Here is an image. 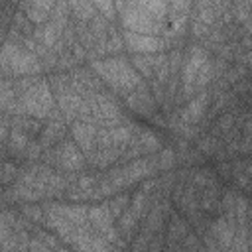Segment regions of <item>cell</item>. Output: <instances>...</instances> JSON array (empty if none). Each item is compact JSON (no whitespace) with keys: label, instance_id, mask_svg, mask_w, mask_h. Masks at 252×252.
<instances>
[{"label":"cell","instance_id":"6da1fadb","mask_svg":"<svg viewBox=\"0 0 252 252\" xmlns=\"http://www.w3.org/2000/svg\"><path fill=\"white\" fill-rule=\"evenodd\" d=\"M93 69L116 91L130 94L134 89H138L140 83V75L136 73V69L122 57H110V59H102V61H94Z\"/></svg>","mask_w":252,"mask_h":252},{"label":"cell","instance_id":"7a4b0ae2","mask_svg":"<svg viewBox=\"0 0 252 252\" xmlns=\"http://www.w3.org/2000/svg\"><path fill=\"white\" fill-rule=\"evenodd\" d=\"M116 10H120L122 24L128 32L142 33V35H154V33H159L163 30V22L156 20L154 16L144 12L138 2H126V4L116 2Z\"/></svg>","mask_w":252,"mask_h":252},{"label":"cell","instance_id":"3957f363","mask_svg":"<svg viewBox=\"0 0 252 252\" xmlns=\"http://www.w3.org/2000/svg\"><path fill=\"white\" fill-rule=\"evenodd\" d=\"M18 108H20V112H26V114H30L33 118L49 116V112L53 108V96L49 93L47 83L39 81V83L30 85L22 93V96L18 100Z\"/></svg>","mask_w":252,"mask_h":252},{"label":"cell","instance_id":"277c9868","mask_svg":"<svg viewBox=\"0 0 252 252\" xmlns=\"http://www.w3.org/2000/svg\"><path fill=\"white\" fill-rule=\"evenodd\" d=\"M2 67L4 73L12 71L16 75H24V73H35L39 69V63L28 47H20L18 43L14 45L12 41H6L2 51Z\"/></svg>","mask_w":252,"mask_h":252},{"label":"cell","instance_id":"5b68a950","mask_svg":"<svg viewBox=\"0 0 252 252\" xmlns=\"http://www.w3.org/2000/svg\"><path fill=\"white\" fill-rule=\"evenodd\" d=\"M209 61V55L205 49H201L199 45H193L185 63H183V71H181V77H183V91L185 94H191L197 87V77H199V71L203 69V65Z\"/></svg>","mask_w":252,"mask_h":252},{"label":"cell","instance_id":"8992f818","mask_svg":"<svg viewBox=\"0 0 252 252\" xmlns=\"http://www.w3.org/2000/svg\"><path fill=\"white\" fill-rule=\"evenodd\" d=\"M53 158V163L65 171H77L83 167L85 159H83V154L77 150V146L73 142H63L61 146H57L51 154Z\"/></svg>","mask_w":252,"mask_h":252},{"label":"cell","instance_id":"52a82bcc","mask_svg":"<svg viewBox=\"0 0 252 252\" xmlns=\"http://www.w3.org/2000/svg\"><path fill=\"white\" fill-rule=\"evenodd\" d=\"M89 220L94 226V230H98L100 236H104L106 240H118L116 238V232L112 228V213H110L108 205L93 207L89 211Z\"/></svg>","mask_w":252,"mask_h":252},{"label":"cell","instance_id":"ba28073f","mask_svg":"<svg viewBox=\"0 0 252 252\" xmlns=\"http://www.w3.org/2000/svg\"><path fill=\"white\" fill-rule=\"evenodd\" d=\"M122 35H124V43L128 45V49L134 51L136 55H150L161 49V41L156 35H142L134 32H124Z\"/></svg>","mask_w":252,"mask_h":252},{"label":"cell","instance_id":"9c48e42d","mask_svg":"<svg viewBox=\"0 0 252 252\" xmlns=\"http://www.w3.org/2000/svg\"><path fill=\"white\" fill-rule=\"evenodd\" d=\"M20 8L24 10L26 18L30 22H35L39 26L47 24L53 16V10H55V2H49V0H32V2H22Z\"/></svg>","mask_w":252,"mask_h":252},{"label":"cell","instance_id":"30bf717a","mask_svg":"<svg viewBox=\"0 0 252 252\" xmlns=\"http://www.w3.org/2000/svg\"><path fill=\"white\" fill-rule=\"evenodd\" d=\"M73 138H75V142H77V146L85 152V154H93L94 152V148H96V136H98V132H96V128H94V124H91V122H85V120H77L75 124H73Z\"/></svg>","mask_w":252,"mask_h":252},{"label":"cell","instance_id":"8fae6325","mask_svg":"<svg viewBox=\"0 0 252 252\" xmlns=\"http://www.w3.org/2000/svg\"><path fill=\"white\" fill-rule=\"evenodd\" d=\"M126 102H128V106H130L134 112L144 114V116H150V114L154 112V108H156V100H154L152 93H150L144 85H140V87L134 89L130 94H126Z\"/></svg>","mask_w":252,"mask_h":252},{"label":"cell","instance_id":"7c38bea8","mask_svg":"<svg viewBox=\"0 0 252 252\" xmlns=\"http://www.w3.org/2000/svg\"><path fill=\"white\" fill-rule=\"evenodd\" d=\"M209 232L213 234V238L217 240V244L220 246V250L224 252V250H230V246H232L234 232H236V224L230 222L226 217H220V219H217V220L211 224Z\"/></svg>","mask_w":252,"mask_h":252},{"label":"cell","instance_id":"4fadbf2b","mask_svg":"<svg viewBox=\"0 0 252 252\" xmlns=\"http://www.w3.org/2000/svg\"><path fill=\"white\" fill-rule=\"evenodd\" d=\"M207 104H209V93H207V91H199L197 96H193V98L189 100V104L185 106V110H183V114H181L183 122H185V124H195V122H199V120L203 118L205 110H207Z\"/></svg>","mask_w":252,"mask_h":252},{"label":"cell","instance_id":"5bb4252c","mask_svg":"<svg viewBox=\"0 0 252 252\" xmlns=\"http://www.w3.org/2000/svg\"><path fill=\"white\" fill-rule=\"evenodd\" d=\"M63 132H65L63 118H59L57 114H53V118L47 122V126L41 132V146H51V144L59 142L63 138Z\"/></svg>","mask_w":252,"mask_h":252},{"label":"cell","instance_id":"9a60e30c","mask_svg":"<svg viewBox=\"0 0 252 252\" xmlns=\"http://www.w3.org/2000/svg\"><path fill=\"white\" fill-rule=\"evenodd\" d=\"M77 252H112L110 244L100 238V236H93V232H89L87 236H83L77 244H73Z\"/></svg>","mask_w":252,"mask_h":252},{"label":"cell","instance_id":"2e32d148","mask_svg":"<svg viewBox=\"0 0 252 252\" xmlns=\"http://www.w3.org/2000/svg\"><path fill=\"white\" fill-rule=\"evenodd\" d=\"M187 224L183 219H179L177 215L171 217V222H169V232H167V242H169V248H179L181 242H185L187 238Z\"/></svg>","mask_w":252,"mask_h":252},{"label":"cell","instance_id":"e0dca14e","mask_svg":"<svg viewBox=\"0 0 252 252\" xmlns=\"http://www.w3.org/2000/svg\"><path fill=\"white\" fill-rule=\"evenodd\" d=\"M69 10H71V16H75L81 24L85 22H91L94 16H96V8H94V2H69Z\"/></svg>","mask_w":252,"mask_h":252},{"label":"cell","instance_id":"ac0fdd59","mask_svg":"<svg viewBox=\"0 0 252 252\" xmlns=\"http://www.w3.org/2000/svg\"><path fill=\"white\" fill-rule=\"evenodd\" d=\"M140 8L144 12H148L150 16H154L156 20H165L167 18V2H161V0H144V2H138Z\"/></svg>","mask_w":252,"mask_h":252},{"label":"cell","instance_id":"d6986e66","mask_svg":"<svg viewBox=\"0 0 252 252\" xmlns=\"http://www.w3.org/2000/svg\"><path fill=\"white\" fill-rule=\"evenodd\" d=\"M126 205H128V197H126V195H118V197L110 199L108 209H110L112 217H122L124 211H126Z\"/></svg>","mask_w":252,"mask_h":252},{"label":"cell","instance_id":"ffe728a7","mask_svg":"<svg viewBox=\"0 0 252 252\" xmlns=\"http://www.w3.org/2000/svg\"><path fill=\"white\" fill-rule=\"evenodd\" d=\"M191 33H193V37H197V39H201V37H209V33H211V26H207V24H203V22H199V20L193 18V22H191Z\"/></svg>","mask_w":252,"mask_h":252},{"label":"cell","instance_id":"44dd1931","mask_svg":"<svg viewBox=\"0 0 252 252\" xmlns=\"http://www.w3.org/2000/svg\"><path fill=\"white\" fill-rule=\"evenodd\" d=\"M219 140L215 138V136H209V138H203L201 142H199V150L203 152V154H215L217 150H219Z\"/></svg>","mask_w":252,"mask_h":252},{"label":"cell","instance_id":"7402d4cb","mask_svg":"<svg viewBox=\"0 0 252 252\" xmlns=\"http://www.w3.org/2000/svg\"><path fill=\"white\" fill-rule=\"evenodd\" d=\"M234 124V116L232 114H224L220 116V120L217 122V128H215V134H226Z\"/></svg>","mask_w":252,"mask_h":252},{"label":"cell","instance_id":"603a6c76","mask_svg":"<svg viewBox=\"0 0 252 252\" xmlns=\"http://www.w3.org/2000/svg\"><path fill=\"white\" fill-rule=\"evenodd\" d=\"M94 8L96 10H100V14L108 20H112V16H114V8H116V4H112V2H100V0H94Z\"/></svg>","mask_w":252,"mask_h":252},{"label":"cell","instance_id":"cb8c5ba5","mask_svg":"<svg viewBox=\"0 0 252 252\" xmlns=\"http://www.w3.org/2000/svg\"><path fill=\"white\" fill-rule=\"evenodd\" d=\"M173 165V152L171 150H163L158 158V167H171Z\"/></svg>","mask_w":252,"mask_h":252},{"label":"cell","instance_id":"d4e9b609","mask_svg":"<svg viewBox=\"0 0 252 252\" xmlns=\"http://www.w3.org/2000/svg\"><path fill=\"white\" fill-rule=\"evenodd\" d=\"M242 63H244V67H250V65H252V51H248V53L242 57Z\"/></svg>","mask_w":252,"mask_h":252}]
</instances>
